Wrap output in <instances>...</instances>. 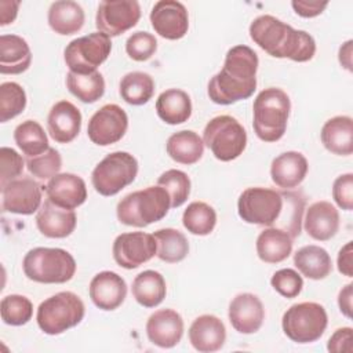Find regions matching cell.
<instances>
[{
	"label": "cell",
	"mask_w": 353,
	"mask_h": 353,
	"mask_svg": "<svg viewBox=\"0 0 353 353\" xmlns=\"http://www.w3.org/2000/svg\"><path fill=\"white\" fill-rule=\"evenodd\" d=\"M203 142L215 159L232 161L243 154L247 146V132L237 119L221 114L205 124Z\"/></svg>",
	"instance_id": "8"
},
{
	"label": "cell",
	"mask_w": 353,
	"mask_h": 353,
	"mask_svg": "<svg viewBox=\"0 0 353 353\" xmlns=\"http://www.w3.org/2000/svg\"><path fill=\"white\" fill-rule=\"evenodd\" d=\"M132 296L143 307L159 306L167 294V284L161 273L156 270H143L132 281Z\"/></svg>",
	"instance_id": "33"
},
{
	"label": "cell",
	"mask_w": 353,
	"mask_h": 353,
	"mask_svg": "<svg viewBox=\"0 0 353 353\" xmlns=\"http://www.w3.org/2000/svg\"><path fill=\"white\" fill-rule=\"evenodd\" d=\"M291 110L288 94L277 87L262 90L252 105V127L263 142H277L287 130Z\"/></svg>",
	"instance_id": "4"
},
{
	"label": "cell",
	"mask_w": 353,
	"mask_h": 353,
	"mask_svg": "<svg viewBox=\"0 0 353 353\" xmlns=\"http://www.w3.org/2000/svg\"><path fill=\"white\" fill-rule=\"evenodd\" d=\"M150 23L154 32L167 40L182 39L189 29L186 7L175 0H160L150 11Z\"/></svg>",
	"instance_id": "16"
},
{
	"label": "cell",
	"mask_w": 353,
	"mask_h": 353,
	"mask_svg": "<svg viewBox=\"0 0 353 353\" xmlns=\"http://www.w3.org/2000/svg\"><path fill=\"white\" fill-rule=\"evenodd\" d=\"M229 321L240 334L256 332L265 320V309L261 299L251 292L237 294L229 303Z\"/></svg>",
	"instance_id": "17"
},
{
	"label": "cell",
	"mask_w": 353,
	"mask_h": 353,
	"mask_svg": "<svg viewBox=\"0 0 353 353\" xmlns=\"http://www.w3.org/2000/svg\"><path fill=\"white\" fill-rule=\"evenodd\" d=\"M128 128L125 110L116 103H106L90 119L87 135L98 146H109L119 142Z\"/></svg>",
	"instance_id": "13"
},
{
	"label": "cell",
	"mask_w": 353,
	"mask_h": 353,
	"mask_svg": "<svg viewBox=\"0 0 353 353\" xmlns=\"http://www.w3.org/2000/svg\"><path fill=\"white\" fill-rule=\"evenodd\" d=\"M353 284H346L338 294V306L343 316L347 319L352 317V296H353Z\"/></svg>",
	"instance_id": "51"
},
{
	"label": "cell",
	"mask_w": 353,
	"mask_h": 353,
	"mask_svg": "<svg viewBox=\"0 0 353 353\" xmlns=\"http://www.w3.org/2000/svg\"><path fill=\"white\" fill-rule=\"evenodd\" d=\"M352 47H353V41L347 40L346 43H343L339 47V52H338V59L342 68H345L346 70L352 72Z\"/></svg>",
	"instance_id": "52"
},
{
	"label": "cell",
	"mask_w": 353,
	"mask_h": 353,
	"mask_svg": "<svg viewBox=\"0 0 353 353\" xmlns=\"http://www.w3.org/2000/svg\"><path fill=\"white\" fill-rule=\"evenodd\" d=\"M14 141L28 157L39 156L50 148L47 134L36 120H25L18 124L14 130Z\"/></svg>",
	"instance_id": "37"
},
{
	"label": "cell",
	"mask_w": 353,
	"mask_h": 353,
	"mask_svg": "<svg viewBox=\"0 0 353 353\" xmlns=\"http://www.w3.org/2000/svg\"><path fill=\"white\" fill-rule=\"evenodd\" d=\"M47 19L50 28L55 33L61 36H70L83 28L85 15L79 3L72 0H58L51 3Z\"/></svg>",
	"instance_id": "29"
},
{
	"label": "cell",
	"mask_w": 353,
	"mask_h": 353,
	"mask_svg": "<svg viewBox=\"0 0 353 353\" xmlns=\"http://www.w3.org/2000/svg\"><path fill=\"white\" fill-rule=\"evenodd\" d=\"M119 92L121 99L130 105H145L154 94V80L146 72H130L121 77Z\"/></svg>",
	"instance_id": "34"
},
{
	"label": "cell",
	"mask_w": 353,
	"mask_h": 353,
	"mask_svg": "<svg viewBox=\"0 0 353 353\" xmlns=\"http://www.w3.org/2000/svg\"><path fill=\"white\" fill-rule=\"evenodd\" d=\"M26 108V92L15 81H4L0 84V121L6 123Z\"/></svg>",
	"instance_id": "40"
},
{
	"label": "cell",
	"mask_w": 353,
	"mask_h": 353,
	"mask_svg": "<svg viewBox=\"0 0 353 353\" xmlns=\"http://www.w3.org/2000/svg\"><path fill=\"white\" fill-rule=\"evenodd\" d=\"M157 251L153 234L145 232H130L119 234L112 247L113 259L124 269H135L150 261Z\"/></svg>",
	"instance_id": "14"
},
{
	"label": "cell",
	"mask_w": 353,
	"mask_h": 353,
	"mask_svg": "<svg viewBox=\"0 0 353 353\" xmlns=\"http://www.w3.org/2000/svg\"><path fill=\"white\" fill-rule=\"evenodd\" d=\"M182 223L189 233L196 236H207L216 225V212L204 201H193L183 211Z\"/></svg>",
	"instance_id": "38"
},
{
	"label": "cell",
	"mask_w": 353,
	"mask_h": 353,
	"mask_svg": "<svg viewBox=\"0 0 353 353\" xmlns=\"http://www.w3.org/2000/svg\"><path fill=\"white\" fill-rule=\"evenodd\" d=\"M32 52L28 41L18 34L0 36V73L21 74L29 69Z\"/></svg>",
	"instance_id": "26"
},
{
	"label": "cell",
	"mask_w": 353,
	"mask_h": 353,
	"mask_svg": "<svg viewBox=\"0 0 353 353\" xmlns=\"http://www.w3.org/2000/svg\"><path fill=\"white\" fill-rule=\"evenodd\" d=\"M270 284L274 288V291H277L281 296L295 298L302 291L303 280H302V276L296 270L285 268V269L277 270L272 276Z\"/></svg>",
	"instance_id": "44"
},
{
	"label": "cell",
	"mask_w": 353,
	"mask_h": 353,
	"mask_svg": "<svg viewBox=\"0 0 353 353\" xmlns=\"http://www.w3.org/2000/svg\"><path fill=\"white\" fill-rule=\"evenodd\" d=\"M291 6L295 11L302 18H313L320 15L325 7L328 6V1H316V0H292Z\"/></svg>",
	"instance_id": "48"
},
{
	"label": "cell",
	"mask_w": 353,
	"mask_h": 353,
	"mask_svg": "<svg viewBox=\"0 0 353 353\" xmlns=\"http://www.w3.org/2000/svg\"><path fill=\"white\" fill-rule=\"evenodd\" d=\"M336 265L339 273H342L346 277L353 276V243L347 241L338 252Z\"/></svg>",
	"instance_id": "49"
},
{
	"label": "cell",
	"mask_w": 353,
	"mask_h": 353,
	"mask_svg": "<svg viewBox=\"0 0 353 353\" xmlns=\"http://www.w3.org/2000/svg\"><path fill=\"white\" fill-rule=\"evenodd\" d=\"M167 154L179 164L192 165L197 163L204 153V142L200 135L192 130L174 132L165 143Z\"/></svg>",
	"instance_id": "32"
},
{
	"label": "cell",
	"mask_w": 353,
	"mask_h": 353,
	"mask_svg": "<svg viewBox=\"0 0 353 353\" xmlns=\"http://www.w3.org/2000/svg\"><path fill=\"white\" fill-rule=\"evenodd\" d=\"M112 51L110 37L101 32H94L87 36L72 40L63 51V59L69 72L87 74L97 72Z\"/></svg>",
	"instance_id": "11"
},
{
	"label": "cell",
	"mask_w": 353,
	"mask_h": 353,
	"mask_svg": "<svg viewBox=\"0 0 353 353\" xmlns=\"http://www.w3.org/2000/svg\"><path fill=\"white\" fill-rule=\"evenodd\" d=\"M47 199L66 210H74L87 200V186L81 176L72 172H59L46 186Z\"/></svg>",
	"instance_id": "20"
},
{
	"label": "cell",
	"mask_w": 353,
	"mask_h": 353,
	"mask_svg": "<svg viewBox=\"0 0 353 353\" xmlns=\"http://www.w3.org/2000/svg\"><path fill=\"white\" fill-rule=\"evenodd\" d=\"M352 328L350 327H342L338 328L328 339L327 349L332 353H352Z\"/></svg>",
	"instance_id": "47"
},
{
	"label": "cell",
	"mask_w": 353,
	"mask_h": 353,
	"mask_svg": "<svg viewBox=\"0 0 353 353\" xmlns=\"http://www.w3.org/2000/svg\"><path fill=\"white\" fill-rule=\"evenodd\" d=\"M250 37L274 58L307 62L316 54V41L305 30L294 29L273 15H259L250 25Z\"/></svg>",
	"instance_id": "3"
},
{
	"label": "cell",
	"mask_w": 353,
	"mask_h": 353,
	"mask_svg": "<svg viewBox=\"0 0 353 353\" xmlns=\"http://www.w3.org/2000/svg\"><path fill=\"white\" fill-rule=\"evenodd\" d=\"M157 185L167 190L171 200V208L181 207L190 194V178L181 170L171 168L164 171L159 176Z\"/></svg>",
	"instance_id": "41"
},
{
	"label": "cell",
	"mask_w": 353,
	"mask_h": 353,
	"mask_svg": "<svg viewBox=\"0 0 353 353\" xmlns=\"http://www.w3.org/2000/svg\"><path fill=\"white\" fill-rule=\"evenodd\" d=\"M160 261L167 263H178L183 261L189 252V243L186 236L178 229L164 228L153 233Z\"/></svg>",
	"instance_id": "35"
},
{
	"label": "cell",
	"mask_w": 353,
	"mask_h": 353,
	"mask_svg": "<svg viewBox=\"0 0 353 353\" xmlns=\"http://www.w3.org/2000/svg\"><path fill=\"white\" fill-rule=\"evenodd\" d=\"M85 306L72 291H61L44 299L36 313L39 328L47 335H59L81 323Z\"/></svg>",
	"instance_id": "7"
},
{
	"label": "cell",
	"mask_w": 353,
	"mask_h": 353,
	"mask_svg": "<svg viewBox=\"0 0 353 353\" xmlns=\"http://www.w3.org/2000/svg\"><path fill=\"white\" fill-rule=\"evenodd\" d=\"M81 113L72 102L62 99L52 105L47 116L50 137L58 143L72 142L80 132Z\"/></svg>",
	"instance_id": "21"
},
{
	"label": "cell",
	"mask_w": 353,
	"mask_h": 353,
	"mask_svg": "<svg viewBox=\"0 0 353 353\" xmlns=\"http://www.w3.org/2000/svg\"><path fill=\"white\" fill-rule=\"evenodd\" d=\"M26 167L33 176L39 179H51L59 174L62 168V157L57 149L48 148L39 156L28 157Z\"/></svg>",
	"instance_id": "42"
},
{
	"label": "cell",
	"mask_w": 353,
	"mask_h": 353,
	"mask_svg": "<svg viewBox=\"0 0 353 353\" xmlns=\"http://www.w3.org/2000/svg\"><path fill=\"white\" fill-rule=\"evenodd\" d=\"M332 197L339 208L345 211L353 210V174L339 175L332 183Z\"/></svg>",
	"instance_id": "46"
},
{
	"label": "cell",
	"mask_w": 353,
	"mask_h": 353,
	"mask_svg": "<svg viewBox=\"0 0 353 353\" xmlns=\"http://www.w3.org/2000/svg\"><path fill=\"white\" fill-rule=\"evenodd\" d=\"M90 298L101 310L117 309L127 296V284L124 279L110 270L97 273L90 281Z\"/></svg>",
	"instance_id": "19"
},
{
	"label": "cell",
	"mask_w": 353,
	"mask_h": 353,
	"mask_svg": "<svg viewBox=\"0 0 353 353\" xmlns=\"http://www.w3.org/2000/svg\"><path fill=\"white\" fill-rule=\"evenodd\" d=\"M138 174V161L128 152L106 154L92 170L91 182L102 196H114L134 182Z\"/></svg>",
	"instance_id": "10"
},
{
	"label": "cell",
	"mask_w": 353,
	"mask_h": 353,
	"mask_svg": "<svg viewBox=\"0 0 353 353\" xmlns=\"http://www.w3.org/2000/svg\"><path fill=\"white\" fill-rule=\"evenodd\" d=\"M327 324V312L317 302L295 303L284 312L281 319L284 334L296 343L316 342L323 336Z\"/></svg>",
	"instance_id": "9"
},
{
	"label": "cell",
	"mask_w": 353,
	"mask_h": 353,
	"mask_svg": "<svg viewBox=\"0 0 353 353\" xmlns=\"http://www.w3.org/2000/svg\"><path fill=\"white\" fill-rule=\"evenodd\" d=\"M66 87L79 101L94 103L105 94V79L98 70L87 74L69 72L66 74Z\"/></svg>",
	"instance_id": "36"
},
{
	"label": "cell",
	"mask_w": 353,
	"mask_h": 353,
	"mask_svg": "<svg viewBox=\"0 0 353 353\" xmlns=\"http://www.w3.org/2000/svg\"><path fill=\"white\" fill-rule=\"evenodd\" d=\"M324 148L336 156L353 153V120L350 116H335L328 119L320 132Z\"/></svg>",
	"instance_id": "27"
},
{
	"label": "cell",
	"mask_w": 353,
	"mask_h": 353,
	"mask_svg": "<svg viewBox=\"0 0 353 353\" xmlns=\"http://www.w3.org/2000/svg\"><path fill=\"white\" fill-rule=\"evenodd\" d=\"M18 7H19L18 1H12V0L0 1V25L1 26H6L14 22L18 14Z\"/></svg>",
	"instance_id": "50"
},
{
	"label": "cell",
	"mask_w": 353,
	"mask_h": 353,
	"mask_svg": "<svg viewBox=\"0 0 353 353\" xmlns=\"http://www.w3.org/2000/svg\"><path fill=\"white\" fill-rule=\"evenodd\" d=\"M43 186L30 176L12 179L1 186V208L4 212L32 215L41 207Z\"/></svg>",
	"instance_id": "15"
},
{
	"label": "cell",
	"mask_w": 353,
	"mask_h": 353,
	"mask_svg": "<svg viewBox=\"0 0 353 353\" xmlns=\"http://www.w3.org/2000/svg\"><path fill=\"white\" fill-rule=\"evenodd\" d=\"M188 336L197 352L211 353L223 347L226 328L219 317L214 314H201L190 324Z\"/></svg>",
	"instance_id": "23"
},
{
	"label": "cell",
	"mask_w": 353,
	"mask_h": 353,
	"mask_svg": "<svg viewBox=\"0 0 353 353\" xmlns=\"http://www.w3.org/2000/svg\"><path fill=\"white\" fill-rule=\"evenodd\" d=\"M294 265L298 272L310 280H323L332 272V261L327 250L309 244L294 254Z\"/></svg>",
	"instance_id": "31"
},
{
	"label": "cell",
	"mask_w": 353,
	"mask_h": 353,
	"mask_svg": "<svg viewBox=\"0 0 353 353\" xmlns=\"http://www.w3.org/2000/svg\"><path fill=\"white\" fill-rule=\"evenodd\" d=\"M146 335L153 345L171 349L182 339L183 320L174 309L156 310L146 321Z\"/></svg>",
	"instance_id": "18"
},
{
	"label": "cell",
	"mask_w": 353,
	"mask_h": 353,
	"mask_svg": "<svg viewBox=\"0 0 353 353\" xmlns=\"http://www.w3.org/2000/svg\"><path fill=\"white\" fill-rule=\"evenodd\" d=\"M25 276L41 284H62L73 279L76 261L63 248L36 247L26 252L22 261Z\"/></svg>",
	"instance_id": "6"
},
{
	"label": "cell",
	"mask_w": 353,
	"mask_h": 353,
	"mask_svg": "<svg viewBox=\"0 0 353 353\" xmlns=\"http://www.w3.org/2000/svg\"><path fill=\"white\" fill-rule=\"evenodd\" d=\"M292 236L280 228H266L256 237V254L266 263L285 261L292 252Z\"/></svg>",
	"instance_id": "28"
},
{
	"label": "cell",
	"mask_w": 353,
	"mask_h": 353,
	"mask_svg": "<svg viewBox=\"0 0 353 353\" xmlns=\"http://www.w3.org/2000/svg\"><path fill=\"white\" fill-rule=\"evenodd\" d=\"M157 116L170 125L188 121L192 116V101L186 91L179 88H168L156 99Z\"/></svg>",
	"instance_id": "30"
},
{
	"label": "cell",
	"mask_w": 353,
	"mask_h": 353,
	"mask_svg": "<svg viewBox=\"0 0 353 353\" xmlns=\"http://www.w3.org/2000/svg\"><path fill=\"white\" fill-rule=\"evenodd\" d=\"M303 228L312 239L327 241L339 230V212L330 201H316L306 208Z\"/></svg>",
	"instance_id": "24"
},
{
	"label": "cell",
	"mask_w": 353,
	"mask_h": 353,
	"mask_svg": "<svg viewBox=\"0 0 353 353\" xmlns=\"http://www.w3.org/2000/svg\"><path fill=\"white\" fill-rule=\"evenodd\" d=\"M77 216L73 210L62 208L48 199L44 200L36 214V226L39 232L50 239H65L76 228Z\"/></svg>",
	"instance_id": "22"
},
{
	"label": "cell",
	"mask_w": 353,
	"mask_h": 353,
	"mask_svg": "<svg viewBox=\"0 0 353 353\" xmlns=\"http://www.w3.org/2000/svg\"><path fill=\"white\" fill-rule=\"evenodd\" d=\"M309 170L306 157L301 152L288 150L273 159L270 176L273 183L284 190L294 189L302 183Z\"/></svg>",
	"instance_id": "25"
},
{
	"label": "cell",
	"mask_w": 353,
	"mask_h": 353,
	"mask_svg": "<svg viewBox=\"0 0 353 353\" xmlns=\"http://www.w3.org/2000/svg\"><path fill=\"white\" fill-rule=\"evenodd\" d=\"M25 167L22 156L12 148L3 146L0 149V188L17 179Z\"/></svg>",
	"instance_id": "45"
},
{
	"label": "cell",
	"mask_w": 353,
	"mask_h": 353,
	"mask_svg": "<svg viewBox=\"0 0 353 353\" xmlns=\"http://www.w3.org/2000/svg\"><path fill=\"white\" fill-rule=\"evenodd\" d=\"M141 18V7L135 0H103L99 3L95 25L98 32L109 37L123 34Z\"/></svg>",
	"instance_id": "12"
},
{
	"label": "cell",
	"mask_w": 353,
	"mask_h": 353,
	"mask_svg": "<svg viewBox=\"0 0 353 353\" xmlns=\"http://www.w3.org/2000/svg\"><path fill=\"white\" fill-rule=\"evenodd\" d=\"M305 199L296 192H277L274 189L255 186L243 190L237 200L239 216L252 225L273 226L284 219L283 229L292 239L301 233V222Z\"/></svg>",
	"instance_id": "1"
},
{
	"label": "cell",
	"mask_w": 353,
	"mask_h": 353,
	"mask_svg": "<svg viewBox=\"0 0 353 353\" xmlns=\"http://www.w3.org/2000/svg\"><path fill=\"white\" fill-rule=\"evenodd\" d=\"M0 314L4 324L19 327L32 319L33 303L25 295L11 294L1 299Z\"/></svg>",
	"instance_id": "39"
},
{
	"label": "cell",
	"mask_w": 353,
	"mask_h": 353,
	"mask_svg": "<svg viewBox=\"0 0 353 353\" xmlns=\"http://www.w3.org/2000/svg\"><path fill=\"white\" fill-rule=\"evenodd\" d=\"M157 50V40L149 32H135L125 41V52L127 55L137 61L143 62L150 59Z\"/></svg>",
	"instance_id": "43"
},
{
	"label": "cell",
	"mask_w": 353,
	"mask_h": 353,
	"mask_svg": "<svg viewBox=\"0 0 353 353\" xmlns=\"http://www.w3.org/2000/svg\"><path fill=\"white\" fill-rule=\"evenodd\" d=\"M171 208L167 190L161 186H148L124 196L116 207L117 219L127 226L145 228L161 221Z\"/></svg>",
	"instance_id": "5"
},
{
	"label": "cell",
	"mask_w": 353,
	"mask_h": 353,
	"mask_svg": "<svg viewBox=\"0 0 353 353\" xmlns=\"http://www.w3.org/2000/svg\"><path fill=\"white\" fill-rule=\"evenodd\" d=\"M258 65V55L251 47H232L226 52L222 69L208 81L210 99L218 105H232L250 98L256 90Z\"/></svg>",
	"instance_id": "2"
}]
</instances>
